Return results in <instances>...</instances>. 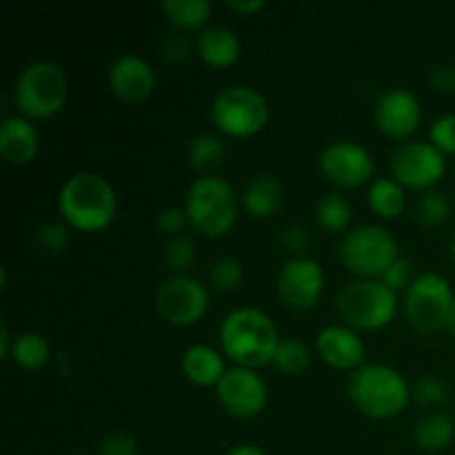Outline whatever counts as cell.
Listing matches in <instances>:
<instances>
[{
	"label": "cell",
	"instance_id": "6da1fadb",
	"mask_svg": "<svg viewBox=\"0 0 455 455\" xmlns=\"http://www.w3.org/2000/svg\"><path fill=\"white\" fill-rule=\"evenodd\" d=\"M220 345L238 367L260 369L274 363L280 336L274 320L258 307H238L220 323Z\"/></svg>",
	"mask_w": 455,
	"mask_h": 455
},
{
	"label": "cell",
	"instance_id": "7a4b0ae2",
	"mask_svg": "<svg viewBox=\"0 0 455 455\" xmlns=\"http://www.w3.org/2000/svg\"><path fill=\"white\" fill-rule=\"evenodd\" d=\"M118 198L105 176L96 172H78L62 182L58 191V212L71 229L100 231L111 225Z\"/></svg>",
	"mask_w": 455,
	"mask_h": 455
},
{
	"label": "cell",
	"instance_id": "3957f363",
	"mask_svg": "<svg viewBox=\"0 0 455 455\" xmlns=\"http://www.w3.org/2000/svg\"><path fill=\"white\" fill-rule=\"evenodd\" d=\"M347 394L360 413L376 420H387L404 411L411 398V387L395 367L371 363L351 373Z\"/></svg>",
	"mask_w": 455,
	"mask_h": 455
},
{
	"label": "cell",
	"instance_id": "277c9868",
	"mask_svg": "<svg viewBox=\"0 0 455 455\" xmlns=\"http://www.w3.org/2000/svg\"><path fill=\"white\" fill-rule=\"evenodd\" d=\"M69 93V80L60 65L52 60H36L22 67L13 80L12 100L25 118H52L62 109Z\"/></svg>",
	"mask_w": 455,
	"mask_h": 455
},
{
	"label": "cell",
	"instance_id": "5b68a950",
	"mask_svg": "<svg viewBox=\"0 0 455 455\" xmlns=\"http://www.w3.org/2000/svg\"><path fill=\"white\" fill-rule=\"evenodd\" d=\"M185 212L189 225L204 235H225L238 220V196L225 178H196L185 196Z\"/></svg>",
	"mask_w": 455,
	"mask_h": 455
},
{
	"label": "cell",
	"instance_id": "8992f818",
	"mask_svg": "<svg viewBox=\"0 0 455 455\" xmlns=\"http://www.w3.org/2000/svg\"><path fill=\"white\" fill-rule=\"evenodd\" d=\"M336 309L347 327L378 331L398 314V296L380 278H358L338 291Z\"/></svg>",
	"mask_w": 455,
	"mask_h": 455
},
{
	"label": "cell",
	"instance_id": "52a82bcc",
	"mask_svg": "<svg viewBox=\"0 0 455 455\" xmlns=\"http://www.w3.org/2000/svg\"><path fill=\"white\" fill-rule=\"evenodd\" d=\"M342 265L360 278H380L398 260V240L382 225H358L342 235Z\"/></svg>",
	"mask_w": 455,
	"mask_h": 455
},
{
	"label": "cell",
	"instance_id": "ba28073f",
	"mask_svg": "<svg viewBox=\"0 0 455 455\" xmlns=\"http://www.w3.org/2000/svg\"><path fill=\"white\" fill-rule=\"evenodd\" d=\"M209 116L212 123L227 136L247 138L267 124L269 102L249 84H231L213 96Z\"/></svg>",
	"mask_w": 455,
	"mask_h": 455
},
{
	"label": "cell",
	"instance_id": "9c48e42d",
	"mask_svg": "<svg viewBox=\"0 0 455 455\" xmlns=\"http://www.w3.org/2000/svg\"><path fill=\"white\" fill-rule=\"evenodd\" d=\"M455 293L444 275L427 271L413 278L404 291V314L420 331H438L447 327Z\"/></svg>",
	"mask_w": 455,
	"mask_h": 455
},
{
	"label": "cell",
	"instance_id": "30bf717a",
	"mask_svg": "<svg viewBox=\"0 0 455 455\" xmlns=\"http://www.w3.org/2000/svg\"><path fill=\"white\" fill-rule=\"evenodd\" d=\"M154 305L164 323L173 327H189L207 314L209 291L198 278L176 274L158 284Z\"/></svg>",
	"mask_w": 455,
	"mask_h": 455
},
{
	"label": "cell",
	"instance_id": "8fae6325",
	"mask_svg": "<svg viewBox=\"0 0 455 455\" xmlns=\"http://www.w3.org/2000/svg\"><path fill=\"white\" fill-rule=\"evenodd\" d=\"M447 172V158L427 140H411L391 154V173L403 187L431 189Z\"/></svg>",
	"mask_w": 455,
	"mask_h": 455
},
{
	"label": "cell",
	"instance_id": "7c38bea8",
	"mask_svg": "<svg viewBox=\"0 0 455 455\" xmlns=\"http://www.w3.org/2000/svg\"><path fill=\"white\" fill-rule=\"evenodd\" d=\"M216 391L225 411L243 420L262 413L269 400V389L260 373H256V369L238 367V364L227 369L222 380L216 385Z\"/></svg>",
	"mask_w": 455,
	"mask_h": 455
},
{
	"label": "cell",
	"instance_id": "4fadbf2b",
	"mask_svg": "<svg viewBox=\"0 0 455 455\" xmlns=\"http://www.w3.org/2000/svg\"><path fill=\"white\" fill-rule=\"evenodd\" d=\"M278 298L291 309H311L324 291V271L309 256H293L280 267L275 278Z\"/></svg>",
	"mask_w": 455,
	"mask_h": 455
},
{
	"label": "cell",
	"instance_id": "5bb4252c",
	"mask_svg": "<svg viewBox=\"0 0 455 455\" xmlns=\"http://www.w3.org/2000/svg\"><path fill=\"white\" fill-rule=\"evenodd\" d=\"M320 169L324 176L338 187H360L371 180L373 176V156L364 145L355 140H336L329 142L320 151Z\"/></svg>",
	"mask_w": 455,
	"mask_h": 455
},
{
	"label": "cell",
	"instance_id": "9a60e30c",
	"mask_svg": "<svg viewBox=\"0 0 455 455\" xmlns=\"http://www.w3.org/2000/svg\"><path fill=\"white\" fill-rule=\"evenodd\" d=\"M373 118L378 129L389 138H409L422 123L420 100L411 89L391 87L378 98Z\"/></svg>",
	"mask_w": 455,
	"mask_h": 455
},
{
	"label": "cell",
	"instance_id": "2e32d148",
	"mask_svg": "<svg viewBox=\"0 0 455 455\" xmlns=\"http://www.w3.org/2000/svg\"><path fill=\"white\" fill-rule=\"evenodd\" d=\"M109 87L120 100L142 102L156 87V74L138 53H123L109 67Z\"/></svg>",
	"mask_w": 455,
	"mask_h": 455
},
{
	"label": "cell",
	"instance_id": "e0dca14e",
	"mask_svg": "<svg viewBox=\"0 0 455 455\" xmlns=\"http://www.w3.org/2000/svg\"><path fill=\"white\" fill-rule=\"evenodd\" d=\"M320 358L336 369H360L364 364V342L355 329L345 324H329L315 336Z\"/></svg>",
	"mask_w": 455,
	"mask_h": 455
},
{
	"label": "cell",
	"instance_id": "ac0fdd59",
	"mask_svg": "<svg viewBox=\"0 0 455 455\" xmlns=\"http://www.w3.org/2000/svg\"><path fill=\"white\" fill-rule=\"evenodd\" d=\"M40 136L25 116H7L0 123V156L9 164H25L38 154Z\"/></svg>",
	"mask_w": 455,
	"mask_h": 455
},
{
	"label": "cell",
	"instance_id": "d6986e66",
	"mask_svg": "<svg viewBox=\"0 0 455 455\" xmlns=\"http://www.w3.org/2000/svg\"><path fill=\"white\" fill-rule=\"evenodd\" d=\"M240 38L231 27L225 25H212L204 27L200 31L198 40H196V49H198L200 58L207 62L209 67H229L238 60L240 56Z\"/></svg>",
	"mask_w": 455,
	"mask_h": 455
},
{
	"label": "cell",
	"instance_id": "ffe728a7",
	"mask_svg": "<svg viewBox=\"0 0 455 455\" xmlns=\"http://www.w3.org/2000/svg\"><path fill=\"white\" fill-rule=\"evenodd\" d=\"M284 187L271 173H258L243 191V207L253 218H269L283 207Z\"/></svg>",
	"mask_w": 455,
	"mask_h": 455
},
{
	"label": "cell",
	"instance_id": "44dd1931",
	"mask_svg": "<svg viewBox=\"0 0 455 455\" xmlns=\"http://www.w3.org/2000/svg\"><path fill=\"white\" fill-rule=\"evenodd\" d=\"M182 371L194 385L213 387L222 380L227 373L225 360L213 347L209 345H191L182 354Z\"/></svg>",
	"mask_w": 455,
	"mask_h": 455
},
{
	"label": "cell",
	"instance_id": "7402d4cb",
	"mask_svg": "<svg viewBox=\"0 0 455 455\" xmlns=\"http://www.w3.org/2000/svg\"><path fill=\"white\" fill-rule=\"evenodd\" d=\"M455 438V422L451 416L443 411H434L422 416L413 425V440L422 451H444L451 447Z\"/></svg>",
	"mask_w": 455,
	"mask_h": 455
},
{
	"label": "cell",
	"instance_id": "603a6c76",
	"mask_svg": "<svg viewBox=\"0 0 455 455\" xmlns=\"http://www.w3.org/2000/svg\"><path fill=\"white\" fill-rule=\"evenodd\" d=\"M367 203L380 218H398L407 207V194L395 178H373L367 191Z\"/></svg>",
	"mask_w": 455,
	"mask_h": 455
},
{
	"label": "cell",
	"instance_id": "cb8c5ba5",
	"mask_svg": "<svg viewBox=\"0 0 455 455\" xmlns=\"http://www.w3.org/2000/svg\"><path fill=\"white\" fill-rule=\"evenodd\" d=\"M49 355H52V347L43 333L22 331L13 338L12 358L20 369L36 371L49 363Z\"/></svg>",
	"mask_w": 455,
	"mask_h": 455
},
{
	"label": "cell",
	"instance_id": "d4e9b609",
	"mask_svg": "<svg viewBox=\"0 0 455 455\" xmlns=\"http://www.w3.org/2000/svg\"><path fill=\"white\" fill-rule=\"evenodd\" d=\"M351 216H354V209L351 203L338 191L331 194H324L323 198H318L315 203V220L320 222L324 231L329 234H342V231H349Z\"/></svg>",
	"mask_w": 455,
	"mask_h": 455
},
{
	"label": "cell",
	"instance_id": "484cf974",
	"mask_svg": "<svg viewBox=\"0 0 455 455\" xmlns=\"http://www.w3.org/2000/svg\"><path fill=\"white\" fill-rule=\"evenodd\" d=\"M163 9L176 27L196 29L209 20L212 3L209 0H163Z\"/></svg>",
	"mask_w": 455,
	"mask_h": 455
},
{
	"label": "cell",
	"instance_id": "4316f807",
	"mask_svg": "<svg viewBox=\"0 0 455 455\" xmlns=\"http://www.w3.org/2000/svg\"><path fill=\"white\" fill-rule=\"evenodd\" d=\"M311 363V349L298 338H280L274 354V367L284 376H298Z\"/></svg>",
	"mask_w": 455,
	"mask_h": 455
},
{
	"label": "cell",
	"instance_id": "83f0119b",
	"mask_svg": "<svg viewBox=\"0 0 455 455\" xmlns=\"http://www.w3.org/2000/svg\"><path fill=\"white\" fill-rule=\"evenodd\" d=\"M187 158L194 169H213L222 163L225 158V142L213 133H198L189 140L187 147Z\"/></svg>",
	"mask_w": 455,
	"mask_h": 455
},
{
	"label": "cell",
	"instance_id": "f1b7e54d",
	"mask_svg": "<svg viewBox=\"0 0 455 455\" xmlns=\"http://www.w3.org/2000/svg\"><path fill=\"white\" fill-rule=\"evenodd\" d=\"M413 212H416V218L422 225H443L449 218V213H451V200H449L443 191L427 189L418 196Z\"/></svg>",
	"mask_w": 455,
	"mask_h": 455
},
{
	"label": "cell",
	"instance_id": "f546056e",
	"mask_svg": "<svg viewBox=\"0 0 455 455\" xmlns=\"http://www.w3.org/2000/svg\"><path fill=\"white\" fill-rule=\"evenodd\" d=\"M244 278L243 262L234 256H222L209 269V280H212L213 289L218 291H234L240 287Z\"/></svg>",
	"mask_w": 455,
	"mask_h": 455
},
{
	"label": "cell",
	"instance_id": "4dcf8cb0",
	"mask_svg": "<svg viewBox=\"0 0 455 455\" xmlns=\"http://www.w3.org/2000/svg\"><path fill=\"white\" fill-rule=\"evenodd\" d=\"M411 395L422 404V407H440L447 403L449 389L440 378L420 376L411 387Z\"/></svg>",
	"mask_w": 455,
	"mask_h": 455
},
{
	"label": "cell",
	"instance_id": "1f68e13d",
	"mask_svg": "<svg viewBox=\"0 0 455 455\" xmlns=\"http://www.w3.org/2000/svg\"><path fill=\"white\" fill-rule=\"evenodd\" d=\"M196 243L189 235H173L164 247V260L173 271H185L196 260Z\"/></svg>",
	"mask_w": 455,
	"mask_h": 455
},
{
	"label": "cell",
	"instance_id": "d6a6232c",
	"mask_svg": "<svg viewBox=\"0 0 455 455\" xmlns=\"http://www.w3.org/2000/svg\"><path fill=\"white\" fill-rule=\"evenodd\" d=\"M429 142L443 154H455V114H444L431 123Z\"/></svg>",
	"mask_w": 455,
	"mask_h": 455
},
{
	"label": "cell",
	"instance_id": "836d02e7",
	"mask_svg": "<svg viewBox=\"0 0 455 455\" xmlns=\"http://www.w3.org/2000/svg\"><path fill=\"white\" fill-rule=\"evenodd\" d=\"M71 238V227L67 222H47L40 227L38 231V243L40 247L47 249L52 253H60L62 249L69 244Z\"/></svg>",
	"mask_w": 455,
	"mask_h": 455
},
{
	"label": "cell",
	"instance_id": "e575fe53",
	"mask_svg": "<svg viewBox=\"0 0 455 455\" xmlns=\"http://www.w3.org/2000/svg\"><path fill=\"white\" fill-rule=\"evenodd\" d=\"M96 455H138V443L133 435L116 431L98 443Z\"/></svg>",
	"mask_w": 455,
	"mask_h": 455
},
{
	"label": "cell",
	"instance_id": "d590c367",
	"mask_svg": "<svg viewBox=\"0 0 455 455\" xmlns=\"http://www.w3.org/2000/svg\"><path fill=\"white\" fill-rule=\"evenodd\" d=\"M411 275H413L411 260L404 256H398V260H395L394 265H391L389 269L380 275V280L387 284V287H391L394 291H398V289H407L409 284L413 283Z\"/></svg>",
	"mask_w": 455,
	"mask_h": 455
},
{
	"label": "cell",
	"instance_id": "8d00e7d4",
	"mask_svg": "<svg viewBox=\"0 0 455 455\" xmlns=\"http://www.w3.org/2000/svg\"><path fill=\"white\" fill-rule=\"evenodd\" d=\"M156 225L173 238V235H182V229L189 225V218H187L185 207H164L156 213Z\"/></svg>",
	"mask_w": 455,
	"mask_h": 455
},
{
	"label": "cell",
	"instance_id": "74e56055",
	"mask_svg": "<svg viewBox=\"0 0 455 455\" xmlns=\"http://www.w3.org/2000/svg\"><path fill=\"white\" fill-rule=\"evenodd\" d=\"M280 240H283L284 249L291 253H296V256H305V249L309 247V231L305 229V227L300 225H287L283 229V235H280Z\"/></svg>",
	"mask_w": 455,
	"mask_h": 455
},
{
	"label": "cell",
	"instance_id": "f35d334b",
	"mask_svg": "<svg viewBox=\"0 0 455 455\" xmlns=\"http://www.w3.org/2000/svg\"><path fill=\"white\" fill-rule=\"evenodd\" d=\"M191 53V44L185 36H169L163 43V56L169 62H185Z\"/></svg>",
	"mask_w": 455,
	"mask_h": 455
},
{
	"label": "cell",
	"instance_id": "ab89813d",
	"mask_svg": "<svg viewBox=\"0 0 455 455\" xmlns=\"http://www.w3.org/2000/svg\"><path fill=\"white\" fill-rule=\"evenodd\" d=\"M431 84L443 93H455V65H438L431 71Z\"/></svg>",
	"mask_w": 455,
	"mask_h": 455
},
{
	"label": "cell",
	"instance_id": "60d3db41",
	"mask_svg": "<svg viewBox=\"0 0 455 455\" xmlns=\"http://www.w3.org/2000/svg\"><path fill=\"white\" fill-rule=\"evenodd\" d=\"M225 4L238 13H256L265 7V0H227Z\"/></svg>",
	"mask_w": 455,
	"mask_h": 455
},
{
	"label": "cell",
	"instance_id": "b9f144b4",
	"mask_svg": "<svg viewBox=\"0 0 455 455\" xmlns=\"http://www.w3.org/2000/svg\"><path fill=\"white\" fill-rule=\"evenodd\" d=\"M12 347H13V338L9 333L7 324L0 327V358H12Z\"/></svg>",
	"mask_w": 455,
	"mask_h": 455
},
{
	"label": "cell",
	"instance_id": "7bdbcfd3",
	"mask_svg": "<svg viewBox=\"0 0 455 455\" xmlns=\"http://www.w3.org/2000/svg\"><path fill=\"white\" fill-rule=\"evenodd\" d=\"M227 455H267L265 449H260L258 444L251 443H243V444H235Z\"/></svg>",
	"mask_w": 455,
	"mask_h": 455
},
{
	"label": "cell",
	"instance_id": "ee69618b",
	"mask_svg": "<svg viewBox=\"0 0 455 455\" xmlns=\"http://www.w3.org/2000/svg\"><path fill=\"white\" fill-rule=\"evenodd\" d=\"M447 327H449V331H451L453 336H455V302H453L451 315H449V323H447Z\"/></svg>",
	"mask_w": 455,
	"mask_h": 455
},
{
	"label": "cell",
	"instance_id": "f6af8a7d",
	"mask_svg": "<svg viewBox=\"0 0 455 455\" xmlns=\"http://www.w3.org/2000/svg\"><path fill=\"white\" fill-rule=\"evenodd\" d=\"M451 258L455 260V235H453V240H451Z\"/></svg>",
	"mask_w": 455,
	"mask_h": 455
},
{
	"label": "cell",
	"instance_id": "bcb514c9",
	"mask_svg": "<svg viewBox=\"0 0 455 455\" xmlns=\"http://www.w3.org/2000/svg\"><path fill=\"white\" fill-rule=\"evenodd\" d=\"M69 455H84V453H80V451H76V453H69Z\"/></svg>",
	"mask_w": 455,
	"mask_h": 455
}]
</instances>
